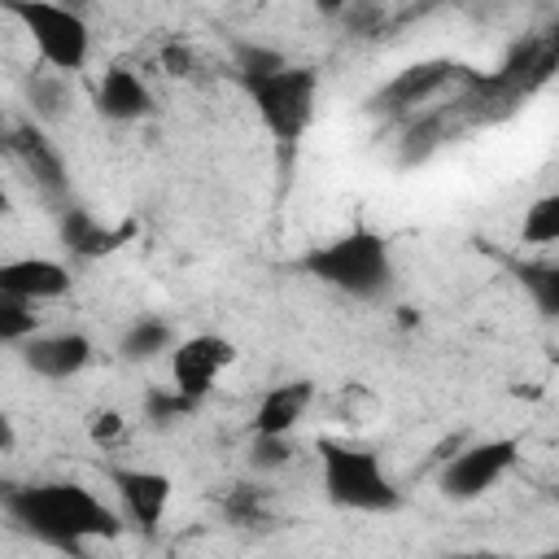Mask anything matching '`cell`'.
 <instances>
[{
  "label": "cell",
  "instance_id": "4316f807",
  "mask_svg": "<svg viewBox=\"0 0 559 559\" xmlns=\"http://www.w3.org/2000/svg\"><path fill=\"white\" fill-rule=\"evenodd\" d=\"M354 0H314V9L323 13V17H336V13H345Z\"/></svg>",
  "mask_w": 559,
  "mask_h": 559
},
{
  "label": "cell",
  "instance_id": "ffe728a7",
  "mask_svg": "<svg viewBox=\"0 0 559 559\" xmlns=\"http://www.w3.org/2000/svg\"><path fill=\"white\" fill-rule=\"evenodd\" d=\"M524 245H555L559 240V197L546 192L524 210V227H520Z\"/></svg>",
  "mask_w": 559,
  "mask_h": 559
},
{
  "label": "cell",
  "instance_id": "603a6c76",
  "mask_svg": "<svg viewBox=\"0 0 559 559\" xmlns=\"http://www.w3.org/2000/svg\"><path fill=\"white\" fill-rule=\"evenodd\" d=\"M223 511H227L231 524H253V520H262V511H266V493H262L258 485H231Z\"/></svg>",
  "mask_w": 559,
  "mask_h": 559
},
{
  "label": "cell",
  "instance_id": "4dcf8cb0",
  "mask_svg": "<svg viewBox=\"0 0 559 559\" xmlns=\"http://www.w3.org/2000/svg\"><path fill=\"white\" fill-rule=\"evenodd\" d=\"M13 4H22V0H0V9H13Z\"/></svg>",
  "mask_w": 559,
  "mask_h": 559
},
{
  "label": "cell",
  "instance_id": "5b68a950",
  "mask_svg": "<svg viewBox=\"0 0 559 559\" xmlns=\"http://www.w3.org/2000/svg\"><path fill=\"white\" fill-rule=\"evenodd\" d=\"M9 13L26 26V35H31L35 52L44 57L48 70L79 74L87 66V57H92V26H87V17L79 9H66L57 0H22Z\"/></svg>",
  "mask_w": 559,
  "mask_h": 559
},
{
  "label": "cell",
  "instance_id": "9c48e42d",
  "mask_svg": "<svg viewBox=\"0 0 559 559\" xmlns=\"http://www.w3.org/2000/svg\"><path fill=\"white\" fill-rule=\"evenodd\" d=\"M463 79V66L459 61H450V57H428V61H415V66H406V70H397L380 92H376V109H384V114H406V109H415V105H428L432 96H441L450 83H459Z\"/></svg>",
  "mask_w": 559,
  "mask_h": 559
},
{
  "label": "cell",
  "instance_id": "8fae6325",
  "mask_svg": "<svg viewBox=\"0 0 559 559\" xmlns=\"http://www.w3.org/2000/svg\"><path fill=\"white\" fill-rule=\"evenodd\" d=\"M22 362L39 380H70L92 362L87 332H35L22 341Z\"/></svg>",
  "mask_w": 559,
  "mask_h": 559
},
{
  "label": "cell",
  "instance_id": "8992f818",
  "mask_svg": "<svg viewBox=\"0 0 559 559\" xmlns=\"http://www.w3.org/2000/svg\"><path fill=\"white\" fill-rule=\"evenodd\" d=\"M515 459H520V437H480L467 445L459 441L437 472V489L450 502H476L515 467Z\"/></svg>",
  "mask_w": 559,
  "mask_h": 559
},
{
  "label": "cell",
  "instance_id": "7c38bea8",
  "mask_svg": "<svg viewBox=\"0 0 559 559\" xmlns=\"http://www.w3.org/2000/svg\"><path fill=\"white\" fill-rule=\"evenodd\" d=\"M57 236H61V245H66L70 258L92 262V258H105V253L122 249V245L135 236V227H131V223H122V227H105L92 210L66 201V205H57Z\"/></svg>",
  "mask_w": 559,
  "mask_h": 559
},
{
  "label": "cell",
  "instance_id": "d4e9b609",
  "mask_svg": "<svg viewBox=\"0 0 559 559\" xmlns=\"http://www.w3.org/2000/svg\"><path fill=\"white\" fill-rule=\"evenodd\" d=\"M122 432H127V419H122V411L105 406V411H92V415H87V437H92L96 445H114Z\"/></svg>",
  "mask_w": 559,
  "mask_h": 559
},
{
  "label": "cell",
  "instance_id": "9a60e30c",
  "mask_svg": "<svg viewBox=\"0 0 559 559\" xmlns=\"http://www.w3.org/2000/svg\"><path fill=\"white\" fill-rule=\"evenodd\" d=\"M310 402H314V384H310V380L271 384V389L258 397V411H253L249 428H253V432H275V437H280V432H293V428L306 419Z\"/></svg>",
  "mask_w": 559,
  "mask_h": 559
},
{
  "label": "cell",
  "instance_id": "2e32d148",
  "mask_svg": "<svg viewBox=\"0 0 559 559\" xmlns=\"http://www.w3.org/2000/svg\"><path fill=\"white\" fill-rule=\"evenodd\" d=\"M175 341H179V336H175V328H170L166 319L140 314V319H131L127 332L118 336V358H122V362H153V358L170 354Z\"/></svg>",
  "mask_w": 559,
  "mask_h": 559
},
{
  "label": "cell",
  "instance_id": "30bf717a",
  "mask_svg": "<svg viewBox=\"0 0 559 559\" xmlns=\"http://www.w3.org/2000/svg\"><path fill=\"white\" fill-rule=\"evenodd\" d=\"M22 166H26V175H31V183L52 201V205H66L70 201V175H66V157H61V148L39 131V127H31V122H22V127H13L9 131V144H4Z\"/></svg>",
  "mask_w": 559,
  "mask_h": 559
},
{
  "label": "cell",
  "instance_id": "4fadbf2b",
  "mask_svg": "<svg viewBox=\"0 0 559 559\" xmlns=\"http://www.w3.org/2000/svg\"><path fill=\"white\" fill-rule=\"evenodd\" d=\"M70 266L57 262V258H39V253H26V258H9L0 262V293H13V297H26V301H57L70 293Z\"/></svg>",
  "mask_w": 559,
  "mask_h": 559
},
{
  "label": "cell",
  "instance_id": "cb8c5ba5",
  "mask_svg": "<svg viewBox=\"0 0 559 559\" xmlns=\"http://www.w3.org/2000/svg\"><path fill=\"white\" fill-rule=\"evenodd\" d=\"M280 61H288L280 48H266V44H236V74H253V70H271V66H280Z\"/></svg>",
  "mask_w": 559,
  "mask_h": 559
},
{
  "label": "cell",
  "instance_id": "e0dca14e",
  "mask_svg": "<svg viewBox=\"0 0 559 559\" xmlns=\"http://www.w3.org/2000/svg\"><path fill=\"white\" fill-rule=\"evenodd\" d=\"M70 74H61V70H39V74H31L26 79V100H31V114H35V122H61L66 118V109H70V83H66Z\"/></svg>",
  "mask_w": 559,
  "mask_h": 559
},
{
  "label": "cell",
  "instance_id": "d6986e66",
  "mask_svg": "<svg viewBox=\"0 0 559 559\" xmlns=\"http://www.w3.org/2000/svg\"><path fill=\"white\" fill-rule=\"evenodd\" d=\"M35 306H39V301L0 293V345H22L26 336L39 332V314H35Z\"/></svg>",
  "mask_w": 559,
  "mask_h": 559
},
{
  "label": "cell",
  "instance_id": "7a4b0ae2",
  "mask_svg": "<svg viewBox=\"0 0 559 559\" xmlns=\"http://www.w3.org/2000/svg\"><path fill=\"white\" fill-rule=\"evenodd\" d=\"M297 266L310 280H319L323 288L354 297V301H384L393 293V280H397L393 249L371 227H349V231L306 249Z\"/></svg>",
  "mask_w": 559,
  "mask_h": 559
},
{
  "label": "cell",
  "instance_id": "ac0fdd59",
  "mask_svg": "<svg viewBox=\"0 0 559 559\" xmlns=\"http://www.w3.org/2000/svg\"><path fill=\"white\" fill-rule=\"evenodd\" d=\"M197 411H201V402L183 397L175 384H148V389H144V419H148L153 428H170V424H179V419H192Z\"/></svg>",
  "mask_w": 559,
  "mask_h": 559
},
{
  "label": "cell",
  "instance_id": "ba28073f",
  "mask_svg": "<svg viewBox=\"0 0 559 559\" xmlns=\"http://www.w3.org/2000/svg\"><path fill=\"white\" fill-rule=\"evenodd\" d=\"M109 489L122 507V520L140 533H153L170 507V493H175V480L157 467H109Z\"/></svg>",
  "mask_w": 559,
  "mask_h": 559
},
{
  "label": "cell",
  "instance_id": "44dd1931",
  "mask_svg": "<svg viewBox=\"0 0 559 559\" xmlns=\"http://www.w3.org/2000/svg\"><path fill=\"white\" fill-rule=\"evenodd\" d=\"M520 284H524V293L537 301V310H542L546 319L559 314V271H555L550 262L524 266V271H520Z\"/></svg>",
  "mask_w": 559,
  "mask_h": 559
},
{
  "label": "cell",
  "instance_id": "484cf974",
  "mask_svg": "<svg viewBox=\"0 0 559 559\" xmlns=\"http://www.w3.org/2000/svg\"><path fill=\"white\" fill-rule=\"evenodd\" d=\"M17 445V432H13V419H9V411L0 406V454H9Z\"/></svg>",
  "mask_w": 559,
  "mask_h": 559
},
{
  "label": "cell",
  "instance_id": "f546056e",
  "mask_svg": "<svg viewBox=\"0 0 559 559\" xmlns=\"http://www.w3.org/2000/svg\"><path fill=\"white\" fill-rule=\"evenodd\" d=\"M0 214H9V197H4V188H0Z\"/></svg>",
  "mask_w": 559,
  "mask_h": 559
},
{
  "label": "cell",
  "instance_id": "f1b7e54d",
  "mask_svg": "<svg viewBox=\"0 0 559 559\" xmlns=\"http://www.w3.org/2000/svg\"><path fill=\"white\" fill-rule=\"evenodd\" d=\"M57 4H66V9H79V13L87 9V0H57Z\"/></svg>",
  "mask_w": 559,
  "mask_h": 559
},
{
  "label": "cell",
  "instance_id": "52a82bcc",
  "mask_svg": "<svg viewBox=\"0 0 559 559\" xmlns=\"http://www.w3.org/2000/svg\"><path fill=\"white\" fill-rule=\"evenodd\" d=\"M231 362H236V345L227 336H218V332H192V336L175 341V349H170V384L183 397L205 402Z\"/></svg>",
  "mask_w": 559,
  "mask_h": 559
},
{
  "label": "cell",
  "instance_id": "3957f363",
  "mask_svg": "<svg viewBox=\"0 0 559 559\" xmlns=\"http://www.w3.org/2000/svg\"><path fill=\"white\" fill-rule=\"evenodd\" d=\"M319 454V480H323V498L336 511H358V515H389L402 507V489L393 485V476L384 472L380 454L336 441V437H319L314 441Z\"/></svg>",
  "mask_w": 559,
  "mask_h": 559
},
{
  "label": "cell",
  "instance_id": "6da1fadb",
  "mask_svg": "<svg viewBox=\"0 0 559 559\" xmlns=\"http://www.w3.org/2000/svg\"><path fill=\"white\" fill-rule=\"evenodd\" d=\"M0 507L9 520L44 546L83 550L87 542H109L122 533V515L109 511L79 480H26L0 489Z\"/></svg>",
  "mask_w": 559,
  "mask_h": 559
},
{
  "label": "cell",
  "instance_id": "83f0119b",
  "mask_svg": "<svg viewBox=\"0 0 559 559\" xmlns=\"http://www.w3.org/2000/svg\"><path fill=\"white\" fill-rule=\"evenodd\" d=\"M9 131H13V127H9V118H4V105H0V148L9 144Z\"/></svg>",
  "mask_w": 559,
  "mask_h": 559
},
{
  "label": "cell",
  "instance_id": "277c9868",
  "mask_svg": "<svg viewBox=\"0 0 559 559\" xmlns=\"http://www.w3.org/2000/svg\"><path fill=\"white\" fill-rule=\"evenodd\" d=\"M240 92L253 100L262 127L280 140V144H297L306 135V127L314 122V96H319V70L314 66H293L280 61L271 70H253V74H236Z\"/></svg>",
  "mask_w": 559,
  "mask_h": 559
},
{
  "label": "cell",
  "instance_id": "5bb4252c",
  "mask_svg": "<svg viewBox=\"0 0 559 559\" xmlns=\"http://www.w3.org/2000/svg\"><path fill=\"white\" fill-rule=\"evenodd\" d=\"M96 114L109 118V122H140V118L153 114V92L135 70L114 66L96 83Z\"/></svg>",
  "mask_w": 559,
  "mask_h": 559
},
{
  "label": "cell",
  "instance_id": "7402d4cb",
  "mask_svg": "<svg viewBox=\"0 0 559 559\" xmlns=\"http://www.w3.org/2000/svg\"><path fill=\"white\" fill-rule=\"evenodd\" d=\"M293 463V432H253L249 441V467L253 472H280Z\"/></svg>",
  "mask_w": 559,
  "mask_h": 559
}]
</instances>
